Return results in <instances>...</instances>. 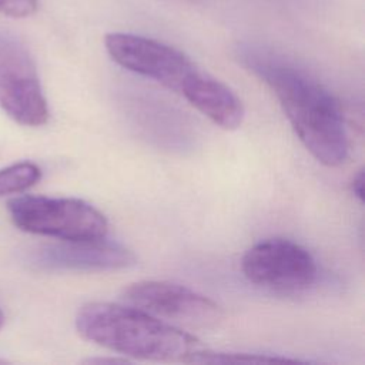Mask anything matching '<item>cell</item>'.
Instances as JSON below:
<instances>
[{
  "mask_svg": "<svg viewBox=\"0 0 365 365\" xmlns=\"http://www.w3.org/2000/svg\"><path fill=\"white\" fill-rule=\"evenodd\" d=\"M76 328L84 339L137 359L187 362L201 348L194 335L128 304H84Z\"/></svg>",
  "mask_w": 365,
  "mask_h": 365,
  "instance_id": "2",
  "label": "cell"
},
{
  "mask_svg": "<svg viewBox=\"0 0 365 365\" xmlns=\"http://www.w3.org/2000/svg\"><path fill=\"white\" fill-rule=\"evenodd\" d=\"M4 362H6L4 359H0V364H4Z\"/></svg>",
  "mask_w": 365,
  "mask_h": 365,
  "instance_id": "16",
  "label": "cell"
},
{
  "mask_svg": "<svg viewBox=\"0 0 365 365\" xmlns=\"http://www.w3.org/2000/svg\"><path fill=\"white\" fill-rule=\"evenodd\" d=\"M0 107L16 123L40 127L48 121L34 60L17 38L0 33Z\"/></svg>",
  "mask_w": 365,
  "mask_h": 365,
  "instance_id": "5",
  "label": "cell"
},
{
  "mask_svg": "<svg viewBox=\"0 0 365 365\" xmlns=\"http://www.w3.org/2000/svg\"><path fill=\"white\" fill-rule=\"evenodd\" d=\"M86 362H88V364H94V362H97V364H106V362L115 364V362H127V361L120 359V358H94V359H87Z\"/></svg>",
  "mask_w": 365,
  "mask_h": 365,
  "instance_id": "14",
  "label": "cell"
},
{
  "mask_svg": "<svg viewBox=\"0 0 365 365\" xmlns=\"http://www.w3.org/2000/svg\"><path fill=\"white\" fill-rule=\"evenodd\" d=\"M123 299L161 321L191 329H211L224 318L221 307L208 297L167 281H138L123 291Z\"/></svg>",
  "mask_w": 365,
  "mask_h": 365,
  "instance_id": "6",
  "label": "cell"
},
{
  "mask_svg": "<svg viewBox=\"0 0 365 365\" xmlns=\"http://www.w3.org/2000/svg\"><path fill=\"white\" fill-rule=\"evenodd\" d=\"M245 64L272 90L312 157L328 167L344 164L349 144L335 97L309 74L271 56L247 54Z\"/></svg>",
  "mask_w": 365,
  "mask_h": 365,
  "instance_id": "1",
  "label": "cell"
},
{
  "mask_svg": "<svg viewBox=\"0 0 365 365\" xmlns=\"http://www.w3.org/2000/svg\"><path fill=\"white\" fill-rule=\"evenodd\" d=\"M351 190L354 192V195L362 201L364 200V170H359L354 178H352V182H351Z\"/></svg>",
  "mask_w": 365,
  "mask_h": 365,
  "instance_id": "13",
  "label": "cell"
},
{
  "mask_svg": "<svg viewBox=\"0 0 365 365\" xmlns=\"http://www.w3.org/2000/svg\"><path fill=\"white\" fill-rule=\"evenodd\" d=\"M104 46L118 66L151 78L181 97L190 93L204 73L182 51L148 37L108 33Z\"/></svg>",
  "mask_w": 365,
  "mask_h": 365,
  "instance_id": "4",
  "label": "cell"
},
{
  "mask_svg": "<svg viewBox=\"0 0 365 365\" xmlns=\"http://www.w3.org/2000/svg\"><path fill=\"white\" fill-rule=\"evenodd\" d=\"M3 322H4V315H3V311L0 309V328L3 327Z\"/></svg>",
  "mask_w": 365,
  "mask_h": 365,
  "instance_id": "15",
  "label": "cell"
},
{
  "mask_svg": "<svg viewBox=\"0 0 365 365\" xmlns=\"http://www.w3.org/2000/svg\"><path fill=\"white\" fill-rule=\"evenodd\" d=\"M185 100L224 130H235L244 121L241 100L228 86L207 73H202Z\"/></svg>",
  "mask_w": 365,
  "mask_h": 365,
  "instance_id": "9",
  "label": "cell"
},
{
  "mask_svg": "<svg viewBox=\"0 0 365 365\" xmlns=\"http://www.w3.org/2000/svg\"><path fill=\"white\" fill-rule=\"evenodd\" d=\"M30 261L48 271H117L133 267L137 258L130 248L103 237L43 245L31 252Z\"/></svg>",
  "mask_w": 365,
  "mask_h": 365,
  "instance_id": "8",
  "label": "cell"
},
{
  "mask_svg": "<svg viewBox=\"0 0 365 365\" xmlns=\"http://www.w3.org/2000/svg\"><path fill=\"white\" fill-rule=\"evenodd\" d=\"M241 269L250 282L279 292L304 291L318 275L314 257L285 238H268L248 248Z\"/></svg>",
  "mask_w": 365,
  "mask_h": 365,
  "instance_id": "7",
  "label": "cell"
},
{
  "mask_svg": "<svg viewBox=\"0 0 365 365\" xmlns=\"http://www.w3.org/2000/svg\"><path fill=\"white\" fill-rule=\"evenodd\" d=\"M41 178V170L31 161H20L0 170V197L19 194Z\"/></svg>",
  "mask_w": 365,
  "mask_h": 365,
  "instance_id": "10",
  "label": "cell"
},
{
  "mask_svg": "<svg viewBox=\"0 0 365 365\" xmlns=\"http://www.w3.org/2000/svg\"><path fill=\"white\" fill-rule=\"evenodd\" d=\"M37 9V0H0V13L21 19L31 16Z\"/></svg>",
  "mask_w": 365,
  "mask_h": 365,
  "instance_id": "12",
  "label": "cell"
},
{
  "mask_svg": "<svg viewBox=\"0 0 365 365\" xmlns=\"http://www.w3.org/2000/svg\"><path fill=\"white\" fill-rule=\"evenodd\" d=\"M7 208L20 230L60 241L103 238L108 231L106 215L80 198L23 195L10 200Z\"/></svg>",
  "mask_w": 365,
  "mask_h": 365,
  "instance_id": "3",
  "label": "cell"
},
{
  "mask_svg": "<svg viewBox=\"0 0 365 365\" xmlns=\"http://www.w3.org/2000/svg\"><path fill=\"white\" fill-rule=\"evenodd\" d=\"M187 362L195 364H259V362H298V359H289L284 356L267 355V354H247V352H212L195 351Z\"/></svg>",
  "mask_w": 365,
  "mask_h": 365,
  "instance_id": "11",
  "label": "cell"
}]
</instances>
